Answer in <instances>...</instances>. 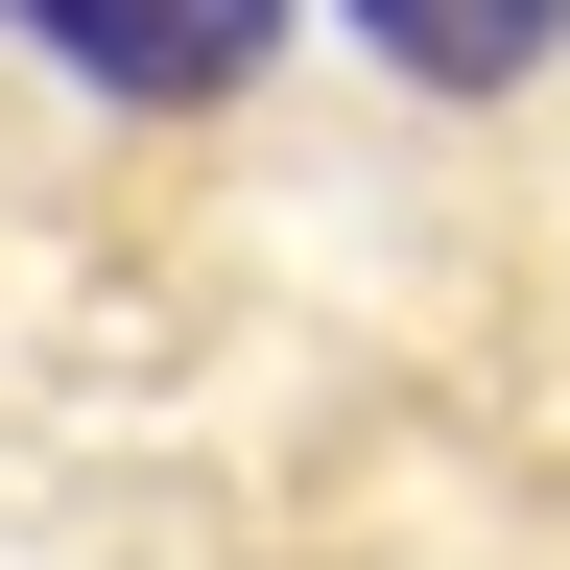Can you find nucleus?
<instances>
[{"label": "nucleus", "instance_id": "obj_1", "mask_svg": "<svg viewBox=\"0 0 570 570\" xmlns=\"http://www.w3.org/2000/svg\"><path fill=\"white\" fill-rule=\"evenodd\" d=\"M48 71H96V96H238L285 0H0Z\"/></svg>", "mask_w": 570, "mask_h": 570}, {"label": "nucleus", "instance_id": "obj_2", "mask_svg": "<svg viewBox=\"0 0 570 570\" xmlns=\"http://www.w3.org/2000/svg\"><path fill=\"white\" fill-rule=\"evenodd\" d=\"M356 24H381L428 96H499V71H547V24H570V0H356Z\"/></svg>", "mask_w": 570, "mask_h": 570}]
</instances>
